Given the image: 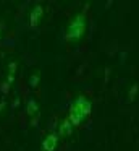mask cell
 Instances as JSON below:
<instances>
[{"mask_svg": "<svg viewBox=\"0 0 139 151\" xmlns=\"http://www.w3.org/2000/svg\"><path fill=\"white\" fill-rule=\"evenodd\" d=\"M91 112H92V104H91V101L86 96H79V98H76V101L71 104L70 114H68L66 119L71 122L73 127H78V125H81L87 117H89Z\"/></svg>", "mask_w": 139, "mask_h": 151, "instance_id": "6da1fadb", "label": "cell"}, {"mask_svg": "<svg viewBox=\"0 0 139 151\" xmlns=\"http://www.w3.org/2000/svg\"><path fill=\"white\" fill-rule=\"evenodd\" d=\"M84 33H86V17H84V13H78L68 24L66 31H65V37L70 42H74V41H79Z\"/></svg>", "mask_w": 139, "mask_h": 151, "instance_id": "7a4b0ae2", "label": "cell"}, {"mask_svg": "<svg viewBox=\"0 0 139 151\" xmlns=\"http://www.w3.org/2000/svg\"><path fill=\"white\" fill-rule=\"evenodd\" d=\"M58 145V135L57 133H48L42 141V150L44 151H55Z\"/></svg>", "mask_w": 139, "mask_h": 151, "instance_id": "3957f363", "label": "cell"}, {"mask_svg": "<svg viewBox=\"0 0 139 151\" xmlns=\"http://www.w3.org/2000/svg\"><path fill=\"white\" fill-rule=\"evenodd\" d=\"M42 15H44L42 5H36V7L32 8V12H31V17H29V24H31L32 28H36L39 24V21H41Z\"/></svg>", "mask_w": 139, "mask_h": 151, "instance_id": "277c9868", "label": "cell"}, {"mask_svg": "<svg viewBox=\"0 0 139 151\" xmlns=\"http://www.w3.org/2000/svg\"><path fill=\"white\" fill-rule=\"evenodd\" d=\"M71 130H73V125H71V122L68 120V119H65V120L60 124L58 133H60V137H66V135L71 133Z\"/></svg>", "mask_w": 139, "mask_h": 151, "instance_id": "5b68a950", "label": "cell"}, {"mask_svg": "<svg viewBox=\"0 0 139 151\" xmlns=\"http://www.w3.org/2000/svg\"><path fill=\"white\" fill-rule=\"evenodd\" d=\"M26 111H28V115H36V114H37V104H36L34 99H31V101L28 102Z\"/></svg>", "mask_w": 139, "mask_h": 151, "instance_id": "8992f818", "label": "cell"}, {"mask_svg": "<svg viewBox=\"0 0 139 151\" xmlns=\"http://www.w3.org/2000/svg\"><path fill=\"white\" fill-rule=\"evenodd\" d=\"M15 70H16V63H10V81L13 80V75H15Z\"/></svg>", "mask_w": 139, "mask_h": 151, "instance_id": "52a82bcc", "label": "cell"}, {"mask_svg": "<svg viewBox=\"0 0 139 151\" xmlns=\"http://www.w3.org/2000/svg\"><path fill=\"white\" fill-rule=\"evenodd\" d=\"M136 91H138V85H133V88H131V93H129V98H134V94H136Z\"/></svg>", "mask_w": 139, "mask_h": 151, "instance_id": "ba28073f", "label": "cell"}, {"mask_svg": "<svg viewBox=\"0 0 139 151\" xmlns=\"http://www.w3.org/2000/svg\"><path fill=\"white\" fill-rule=\"evenodd\" d=\"M37 81H39V75H36L34 78L31 80V86H36V85H37Z\"/></svg>", "mask_w": 139, "mask_h": 151, "instance_id": "9c48e42d", "label": "cell"}, {"mask_svg": "<svg viewBox=\"0 0 139 151\" xmlns=\"http://www.w3.org/2000/svg\"><path fill=\"white\" fill-rule=\"evenodd\" d=\"M3 106H5V104H3V102H0V112H2V109H3Z\"/></svg>", "mask_w": 139, "mask_h": 151, "instance_id": "30bf717a", "label": "cell"}, {"mask_svg": "<svg viewBox=\"0 0 139 151\" xmlns=\"http://www.w3.org/2000/svg\"><path fill=\"white\" fill-rule=\"evenodd\" d=\"M2 29H3V24H2V23H0V31H2Z\"/></svg>", "mask_w": 139, "mask_h": 151, "instance_id": "8fae6325", "label": "cell"}]
</instances>
